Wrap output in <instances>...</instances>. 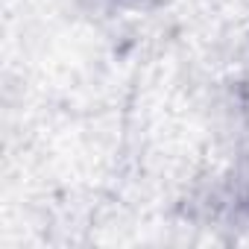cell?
I'll return each instance as SVG.
<instances>
[{
    "label": "cell",
    "mask_w": 249,
    "mask_h": 249,
    "mask_svg": "<svg viewBox=\"0 0 249 249\" xmlns=\"http://www.w3.org/2000/svg\"><path fill=\"white\" fill-rule=\"evenodd\" d=\"M132 3H159V0H132Z\"/></svg>",
    "instance_id": "obj_1"
}]
</instances>
